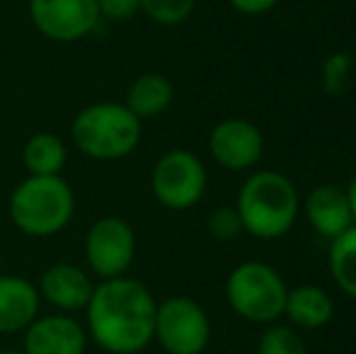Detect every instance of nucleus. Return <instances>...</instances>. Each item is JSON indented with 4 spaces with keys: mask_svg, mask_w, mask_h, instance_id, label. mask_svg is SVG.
<instances>
[{
    "mask_svg": "<svg viewBox=\"0 0 356 354\" xmlns=\"http://www.w3.org/2000/svg\"><path fill=\"white\" fill-rule=\"evenodd\" d=\"M155 301L143 282L129 277L102 279L85 306L88 337L107 354H141L155 340Z\"/></svg>",
    "mask_w": 356,
    "mask_h": 354,
    "instance_id": "obj_1",
    "label": "nucleus"
},
{
    "mask_svg": "<svg viewBox=\"0 0 356 354\" xmlns=\"http://www.w3.org/2000/svg\"><path fill=\"white\" fill-rule=\"evenodd\" d=\"M235 211L243 231L259 241H279L300 216V197L289 175L279 170L252 172L238 189Z\"/></svg>",
    "mask_w": 356,
    "mask_h": 354,
    "instance_id": "obj_2",
    "label": "nucleus"
},
{
    "mask_svg": "<svg viewBox=\"0 0 356 354\" xmlns=\"http://www.w3.org/2000/svg\"><path fill=\"white\" fill-rule=\"evenodd\" d=\"M143 136V122L124 102L102 99L83 107L71 124L73 146L90 161L114 163L129 158Z\"/></svg>",
    "mask_w": 356,
    "mask_h": 354,
    "instance_id": "obj_3",
    "label": "nucleus"
},
{
    "mask_svg": "<svg viewBox=\"0 0 356 354\" xmlns=\"http://www.w3.org/2000/svg\"><path fill=\"white\" fill-rule=\"evenodd\" d=\"M8 216L29 238H51L75 216V192L61 175H27L8 199Z\"/></svg>",
    "mask_w": 356,
    "mask_h": 354,
    "instance_id": "obj_4",
    "label": "nucleus"
},
{
    "mask_svg": "<svg viewBox=\"0 0 356 354\" xmlns=\"http://www.w3.org/2000/svg\"><path fill=\"white\" fill-rule=\"evenodd\" d=\"M286 293L289 287L279 269L259 260L240 262L225 279L228 306L240 318L259 325L277 323L284 316Z\"/></svg>",
    "mask_w": 356,
    "mask_h": 354,
    "instance_id": "obj_5",
    "label": "nucleus"
},
{
    "mask_svg": "<svg viewBox=\"0 0 356 354\" xmlns=\"http://www.w3.org/2000/svg\"><path fill=\"white\" fill-rule=\"evenodd\" d=\"M209 175L202 158L187 148H172L155 161L150 170V192L160 207L187 211L207 194Z\"/></svg>",
    "mask_w": 356,
    "mask_h": 354,
    "instance_id": "obj_6",
    "label": "nucleus"
},
{
    "mask_svg": "<svg viewBox=\"0 0 356 354\" xmlns=\"http://www.w3.org/2000/svg\"><path fill=\"white\" fill-rule=\"evenodd\" d=\"M168 354H202L211 342V321L202 303L170 296L155 311V340Z\"/></svg>",
    "mask_w": 356,
    "mask_h": 354,
    "instance_id": "obj_7",
    "label": "nucleus"
},
{
    "mask_svg": "<svg viewBox=\"0 0 356 354\" xmlns=\"http://www.w3.org/2000/svg\"><path fill=\"white\" fill-rule=\"evenodd\" d=\"M136 260V233L122 216H99L85 233V262L97 282L117 279Z\"/></svg>",
    "mask_w": 356,
    "mask_h": 354,
    "instance_id": "obj_8",
    "label": "nucleus"
},
{
    "mask_svg": "<svg viewBox=\"0 0 356 354\" xmlns=\"http://www.w3.org/2000/svg\"><path fill=\"white\" fill-rule=\"evenodd\" d=\"M27 10L34 29L58 44L80 42L102 22L95 0H29Z\"/></svg>",
    "mask_w": 356,
    "mask_h": 354,
    "instance_id": "obj_9",
    "label": "nucleus"
},
{
    "mask_svg": "<svg viewBox=\"0 0 356 354\" xmlns=\"http://www.w3.org/2000/svg\"><path fill=\"white\" fill-rule=\"evenodd\" d=\"M209 153L225 170L245 172L262 161L264 134L250 119H220L209 134Z\"/></svg>",
    "mask_w": 356,
    "mask_h": 354,
    "instance_id": "obj_10",
    "label": "nucleus"
},
{
    "mask_svg": "<svg viewBox=\"0 0 356 354\" xmlns=\"http://www.w3.org/2000/svg\"><path fill=\"white\" fill-rule=\"evenodd\" d=\"M88 330L73 313H39L22 332L24 354H85Z\"/></svg>",
    "mask_w": 356,
    "mask_h": 354,
    "instance_id": "obj_11",
    "label": "nucleus"
},
{
    "mask_svg": "<svg viewBox=\"0 0 356 354\" xmlns=\"http://www.w3.org/2000/svg\"><path fill=\"white\" fill-rule=\"evenodd\" d=\"M92 274L73 262H56L47 267L37 282L39 296L58 313L85 311L90 296L95 291Z\"/></svg>",
    "mask_w": 356,
    "mask_h": 354,
    "instance_id": "obj_12",
    "label": "nucleus"
},
{
    "mask_svg": "<svg viewBox=\"0 0 356 354\" xmlns=\"http://www.w3.org/2000/svg\"><path fill=\"white\" fill-rule=\"evenodd\" d=\"M303 214L308 226L320 238L334 241L347 228L354 226L352 211H349L347 192L339 184H318L308 192L303 202Z\"/></svg>",
    "mask_w": 356,
    "mask_h": 354,
    "instance_id": "obj_13",
    "label": "nucleus"
},
{
    "mask_svg": "<svg viewBox=\"0 0 356 354\" xmlns=\"http://www.w3.org/2000/svg\"><path fill=\"white\" fill-rule=\"evenodd\" d=\"M42 313V296L32 279L0 274V335H17Z\"/></svg>",
    "mask_w": 356,
    "mask_h": 354,
    "instance_id": "obj_14",
    "label": "nucleus"
},
{
    "mask_svg": "<svg viewBox=\"0 0 356 354\" xmlns=\"http://www.w3.org/2000/svg\"><path fill=\"white\" fill-rule=\"evenodd\" d=\"M284 316L296 330H320L334 318V301L318 284H300L286 293Z\"/></svg>",
    "mask_w": 356,
    "mask_h": 354,
    "instance_id": "obj_15",
    "label": "nucleus"
},
{
    "mask_svg": "<svg viewBox=\"0 0 356 354\" xmlns=\"http://www.w3.org/2000/svg\"><path fill=\"white\" fill-rule=\"evenodd\" d=\"M175 99L172 81L163 73H143L127 90V104L141 122L145 119H155L163 112H168L170 104Z\"/></svg>",
    "mask_w": 356,
    "mask_h": 354,
    "instance_id": "obj_16",
    "label": "nucleus"
},
{
    "mask_svg": "<svg viewBox=\"0 0 356 354\" xmlns=\"http://www.w3.org/2000/svg\"><path fill=\"white\" fill-rule=\"evenodd\" d=\"M22 163L29 175H39V177L61 175L63 168L68 166V146L58 134L37 131L24 141Z\"/></svg>",
    "mask_w": 356,
    "mask_h": 354,
    "instance_id": "obj_17",
    "label": "nucleus"
},
{
    "mask_svg": "<svg viewBox=\"0 0 356 354\" xmlns=\"http://www.w3.org/2000/svg\"><path fill=\"white\" fill-rule=\"evenodd\" d=\"M330 274L344 296L356 301V226L330 241Z\"/></svg>",
    "mask_w": 356,
    "mask_h": 354,
    "instance_id": "obj_18",
    "label": "nucleus"
},
{
    "mask_svg": "<svg viewBox=\"0 0 356 354\" xmlns=\"http://www.w3.org/2000/svg\"><path fill=\"white\" fill-rule=\"evenodd\" d=\"M257 354H308L303 335L293 325L269 323L257 340Z\"/></svg>",
    "mask_w": 356,
    "mask_h": 354,
    "instance_id": "obj_19",
    "label": "nucleus"
},
{
    "mask_svg": "<svg viewBox=\"0 0 356 354\" xmlns=\"http://www.w3.org/2000/svg\"><path fill=\"white\" fill-rule=\"evenodd\" d=\"M141 13L160 27H177L192 17L197 0H138Z\"/></svg>",
    "mask_w": 356,
    "mask_h": 354,
    "instance_id": "obj_20",
    "label": "nucleus"
},
{
    "mask_svg": "<svg viewBox=\"0 0 356 354\" xmlns=\"http://www.w3.org/2000/svg\"><path fill=\"white\" fill-rule=\"evenodd\" d=\"M207 228L211 233V238L220 243L235 241L243 231V221H240L235 207H216L207 218Z\"/></svg>",
    "mask_w": 356,
    "mask_h": 354,
    "instance_id": "obj_21",
    "label": "nucleus"
},
{
    "mask_svg": "<svg viewBox=\"0 0 356 354\" xmlns=\"http://www.w3.org/2000/svg\"><path fill=\"white\" fill-rule=\"evenodd\" d=\"M349 71H352V58L347 54H334L325 61L323 66V81H325V90L327 92H342L344 83L349 78Z\"/></svg>",
    "mask_w": 356,
    "mask_h": 354,
    "instance_id": "obj_22",
    "label": "nucleus"
},
{
    "mask_svg": "<svg viewBox=\"0 0 356 354\" xmlns=\"http://www.w3.org/2000/svg\"><path fill=\"white\" fill-rule=\"evenodd\" d=\"M99 10V17L109 22H127L134 15L141 13L138 0H95Z\"/></svg>",
    "mask_w": 356,
    "mask_h": 354,
    "instance_id": "obj_23",
    "label": "nucleus"
},
{
    "mask_svg": "<svg viewBox=\"0 0 356 354\" xmlns=\"http://www.w3.org/2000/svg\"><path fill=\"white\" fill-rule=\"evenodd\" d=\"M230 8L238 10L240 15H250V17H254V15H264L269 13V10H274L279 5V0H228Z\"/></svg>",
    "mask_w": 356,
    "mask_h": 354,
    "instance_id": "obj_24",
    "label": "nucleus"
},
{
    "mask_svg": "<svg viewBox=\"0 0 356 354\" xmlns=\"http://www.w3.org/2000/svg\"><path fill=\"white\" fill-rule=\"evenodd\" d=\"M347 192V202H349V211H352V218H354V226H356V175L349 179V184L344 187Z\"/></svg>",
    "mask_w": 356,
    "mask_h": 354,
    "instance_id": "obj_25",
    "label": "nucleus"
},
{
    "mask_svg": "<svg viewBox=\"0 0 356 354\" xmlns=\"http://www.w3.org/2000/svg\"><path fill=\"white\" fill-rule=\"evenodd\" d=\"M0 354H24L22 350H0Z\"/></svg>",
    "mask_w": 356,
    "mask_h": 354,
    "instance_id": "obj_26",
    "label": "nucleus"
}]
</instances>
